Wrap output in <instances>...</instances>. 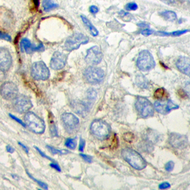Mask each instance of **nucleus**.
<instances>
[{
  "label": "nucleus",
  "mask_w": 190,
  "mask_h": 190,
  "mask_svg": "<svg viewBox=\"0 0 190 190\" xmlns=\"http://www.w3.org/2000/svg\"><path fill=\"white\" fill-rule=\"evenodd\" d=\"M122 158L129 163L134 169L142 170L146 167V162L144 158L138 152L132 149L126 148L121 152Z\"/></svg>",
  "instance_id": "f257e3e1"
},
{
  "label": "nucleus",
  "mask_w": 190,
  "mask_h": 190,
  "mask_svg": "<svg viewBox=\"0 0 190 190\" xmlns=\"http://www.w3.org/2000/svg\"><path fill=\"white\" fill-rule=\"evenodd\" d=\"M26 126L31 132L36 134H42L45 130V124L43 120L37 116L36 114L31 112H27L24 117Z\"/></svg>",
  "instance_id": "f03ea898"
},
{
  "label": "nucleus",
  "mask_w": 190,
  "mask_h": 190,
  "mask_svg": "<svg viewBox=\"0 0 190 190\" xmlns=\"http://www.w3.org/2000/svg\"><path fill=\"white\" fill-rule=\"evenodd\" d=\"M91 132L99 140H106L110 134V127L108 123L101 120H95L91 124Z\"/></svg>",
  "instance_id": "7ed1b4c3"
},
{
  "label": "nucleus",
  "mask_w": 190,
  "mask_h": 190,
  "mask_svg": "<svg viewBox=\"0 0 190 190\" xmlns=\"http://www.w3.org/2000/svg\"><path fill=\"white\" fill-rule=\"evenodd\" d=\"M135 107L140 116L142 118H148L154 115L155 107L146 97H138L136 100Z\"/></svg>",
  "instance_id": "20e7f679"
},
{
  "label": "nucleus",
  "mask_w": 190,
  "mask_h": 190,
  "mask_svg": "<svg viewBox=\"0 0 190 190\" xmlns=\"http://www.w3.org/2000/svg\"><path fill=\"white\" fill-rule=\"evenodd\" d=\"M89 39L88 37L80 33H75L68 37L65 42L64 47L66 51H73L78 49L82 45L88 43Z\"/></svg>",
  "instance_id": "39448f33"
},
{
  "label": "nucleus",
  "mask_w": 190,
  "mask_h": 190,
  "mask_svg": "<svg viewBox=\"0 0 190 190\" xmlns=\"http://www.w3.org/2000/svg\"><path fill=\"white\" fill-rule=\"evenodd\" d=\"M137 66L142 71H149L154 68L155 66V62L149 51L147 50L141 51L137 58Z\"/></svg>",
  "instance_id": "423d86ee"
},
{
  "label": "nucleus",
  "mask_w": 190,
  "mask_h": 190,
  "mask_svg": "<svg viewBox=\"0 0 190 190\" xmlns=\"http://www.w3.org/2000/svg\"><path fill=\"white\" fill-rule=\"evenodd\" d=\"M83 77L86 82L90 84H97L103 80L105 73L101 68L91 66L85 70Z\"/></svg>",
  "instance_id": "0eeeda50"
},
{
  "label": "nucleus",
  "mask_w": 190,
  "mask_h": 190,
  "mask_svg": "<svg viewBox=\"0 0 190 190\" xmlns=\"http://www.w3.org/2000/svg\"><path fill=\"white\" fill-rule=\"evenodd\" d=\"M31 76L37 80H46L50 77V71L42 61L34 62L31 66Z\"/></svg>",
  "instance_id": "6e6552de"
},
{
  "label": "nucleus",
  "mask_w": 190,
  "mask_h": 190,
  "mask_svg": "<svg viewBox=\"0 0 190 190\" xmlns=\"http://www.w3.org/2000/svg\"><path fill=\"white\" fill-rule=\"evenodd\" d=\"M13 106L19 113H26L32 108L33 104L31 99L25 95H19L13 100Z\"/></svg>",
  "instance_id": "1a4fd4ad"
},
{
  "label": "nucleus",
  "mask_w": 190,
  "mask_h": 190,
  "mask_svg": "<svg viewBox=\"0 0 190 190\" xmlns=\"http://www.w3.org/2000/svg\"><path fill=\"white\" fill-rule=\"evenodd\" d=\"M61 120L64 128L69 133H73L78 128L80 120L74 114L68 112L63 113L61 116Z\"/></svg>",
  "instance_id": "9d476101"
},
{
  "label": "nucleus",
  "mask_w": 190,
  "mask_h": 190,
  "mask_svg": "<svg viewBox=\"0 0 190 190\" xmlns=\"http://www.w3.org/2000/svg\"><path fill=\"white\" fill-rule=\"evenodd\" d=\"M18 87L12 82H5L0 87V94L5 100H13L18 94Z\"/></svg>",
  "instance_id": "9b49d317"
},
{
  "label": "nucleus",
  "mask_w": 190,
  "mask_h": 190,
  "mask_svg": "<svg viewBox=\"0 0 190 190\" xmlns=\"http://www.w3.org/2000/svg\"><path fill=\"white\" fill-rule=\"evenodd\" d=\"M170 145L175 149H183L188 146V137L177 133H171L169 137Z\"/></svg>",
  "instance_id": "f8f14e48"
},
{
  "label": "nucleus",
  "mask_w": 190,
  "mask_h": 190,
  "mask_svg": "<svg viewBox=\"0 0 190 190\" xmlns=\"http://www.w3.org/2000/svg\"><path fill=\"white\" fill-rule=\"evenodd\" d=\"M155 108L157 112L162 114H169L172 110L177 109L179 106L174 103L170 100H157L155 102Z\"/></svg>",
  "instance_id": "ddd939ff"
},
{
  "label": "nucleus",
  "mask_w": 190,
  "mask_h": 190,
  "mask_svg": "<svg viewBox=\"0 0 190 190\" xmlns=\"http://www.w3.org/2000/svg\"><path fill=\"white\" fill-rule=\"evenodd\" d=\"M102 53L99 46H94L87 51L86 61L88 64L97 65L102 61Z\"/></svg>",
  "instance_id": "4468645a"
},
{
  "label": "nucleus",
  "mask_w": 190,
  "mask_h": 190,
  "mask_svg": "<svg viewBox=\"0 0 190 190\" xmlns=\"http://www.w3.org/2000/svg\"><path fill=\"white\" fill-rule=\"evenodd\" d=\"M67 56L60 51H56L50 61V66L54 70H61L66 65Z\"/></svg>",
  "instance_id": "2eb2a0df"
},
{
  "label": "nucleus",
  "mask_w": 190,
  "mask_h": 190,
  "mask_svg": "<svg viewBox=\"0 0 190 190\" xmlns=\"http://www.w3.org/2000/svg\"><path fill=\"white\" fill-rule=\"evenodd\" d=\"M12 66V57L8 49L0 48V71H7Z\"/></svg>",
  "instance_id": "dca6fc26"
},
{
  "label": "nucleus",
  "mask_w": 190,
  "mask_h": 190,
  "mask_svg": "<svg viewBox=\"0 0 190 190\" xmlns=\"http://www.w3.org/2000/svg\"><path fill=\"white\" fill-rule=\"evenodd\" d=\"M176 66L177 69L181 73L190 77V59L186 57H181L177 59L176 62Z\"/></svg>",
  "instance_id": "f3484780"
},
{
  "label": "nucleus",
  "mask_w": 190,
  "mask_h": 190,
  "mask_svg": "<svg viewBox=\"0 0 190 190\" xmlns=\"http://www.w3.org/2000/svg\"><path fill=\"white\" fill-rule=\"evenodd\" d=\"M71 107L76 113L82 117H86L89 112L88 105L82 101H74L71 103Z\"/></svg>",
  "instance_id": "a211bd4d"
},
{
  "label": "nucleus",
  "mask_w": 190,
  "mask_h": 190,
  "mask_svg": "<svg viewBox=\"0 0 190 190\" xmlns=\"http://www.w3.org/2000/svg\"><path fill=\"white\" fill-rule=\"evenodd\" d=\"M142 139L146 140L155 145L161 140V135L155 130L147 129L144 132V134L142 135Z\"/></svg>",
  "instance_id": "6ab92c4d"
},
{
  "label": "nucleus",
  "mask_w": 190,
  "mask_h": 190,
  "mask_svg": "<svg viewBox=\"0 0 190 190\" xmlns=\"http://www.w3.org/2000/svg\"><path fill=\"white\" fill-rule=\"evenodd\" d=\"M20 47L22 51H25L27 54H32L35 51V45H33L28 39H22L20 42Z\"/></svg>",
  "instance_id": "aec40b11"
},
{
  "label": "nucleus",
  "mask_w": 190,
  "mask_h": 190,
  "mask_svg": "<svg viewBox=\"0 0 190 190\" xmlns=\"http://www.w3.org/2000/svg\"><path fill=\"white\" fill-rule=\"evenodd\" d=\"M135 82L139 88H142V89L148 88L149 86V82L148 80L145 77V76H143L142 74L137 75L135 79Z\"/></svg>",
  "instance_id": "412c9836"
},
{
  "label": "nucleus",
  "mask_w": 190,
  "mask_h": 190,
  "mask_svg": "<svg viewBox=\"0 0 190 190\" xmlns=\"http://www.w3.org/2000/svg\"><path fill=\"white\" fill-rule=\"evenodd\" d=\"M81 19H82V22L85 24V25L88 28L90 33H92V36H93V37H97V35L99 34V32L97 30V28L92 25V22H90V21L88 20V19L86 18L85 16H82V15L81 16Z\"/></svg>",
  "instance_id": "4be33fe9"
},
{
  "label": "nucleus",
  "mask_w": 190,
  "mask_h": 190,
  "mask_svg": "<svg viewBox=\"0 0 190 190\" xmlns=\"http://www.w3.org/2000/svg\"><path fill=\"white\" fill-rule=\"evenodd\" d=\"M139 148L142 150V152L151 153L154 150V144H152V142L146 140L142 139V140L140 142Z\"/></svg>",
  "instance_id": "5701e85b"
},
{
  "label": "nucleus",
  "mask_w": 190,
  "mask_h": 190,
  "mask_svg": "<svg viewBox=\"0 0 190 190\" xmlns=\"http://www.w3.org/2000/svg\"><path fill=\"white\" fill-rule=\"evenodd\" d=\"M58 7V5L55 3L53 0H43L42 1V8L45 12L51 11Z\"/></svg>",
  "instance_id": "b1692460"
},
{
  "label": "nucleus",
  "mask_w": 190,
  "mask_h": 190,
  "mask_svg": "<svg viewBox=\"0 0 190 190\" xmlns=\"http://www.w3.org/2000/svg\"><path fill=\"white\" fill-rule=\"evenodd\" d=\"M160 15L162 17H163L166 20L170 21V22H172V21L177 19V14L174 11H162L160 13Z\"/></svg>",
  "instance_id": "393cba45"
},
{
  "label": "nucleus",
  "mask_w": 190,
  "mask_h": 190,
  "mask_svg": "<svg viewBox=\"0 0 190 190\" xmlns=\"http://www.w3.org/2000/svg\"><path fill=\"white\" fill-rule=\"evenodd\" d=\"M86 97H87V100H88L87 104L90 107L92 105V102H94V100L97 98V92L94 88H90L89 90L87 91Z\"/></svg>",
  "instance_id": "a878e982"
},
{
  "label": "nucleus",
  "mask_w": 190,
  "mask_h": 190,
  "mask_svg": "<svg viewBox=\"0 0 190 190\" xmlns=\"http://www.w3.org/2000/svg\"><path fill=\"white\" fill-rule=\"evenodd\" d=\"M46 147L48 149V150H49L50 152L53 154V155H56V154H60V155H66V154H68V152H69L68 151H67V150L57 149H56V148H54L53 146H48V145L46 146Z\"/></svg>",
  "instance_id": "bb28decb"
},
{
  "label": "nucleus",
  "mask_w": 190,
  "mask_h": 190,
  "mask_svg": "<svg viewBox=\"0 0 190 190\" xmlns=\"http://www.w3.org/2000/svg\"><path fill=\"white\" fill-rule=\"evenodd\" d=\"M188 30H183V31H174L172 33H165V32H159V33H161L162 35L165 36H173V37H178V36H181L182 34H184V33H187L188 32Z\"/></svg>",
  "instance_id": "cd10ccee"
},
{
  "label": "nucleus",
  "mask_w": 190,
  "mask_h": 190,
  "mask_svg": "<svg viewBox=\"0 0 190 190\" xmlns=\"http://www.w3.org/2000/svg\"><path fill=\"white\" fill-rule=\"evenodd\" d=\"M65 145L67 148L71 149H74L77 146V142L76 140L73 139V138H68L66 140Z\"/></svg>",
  "instance_id": "c85d7f7f"
},
{
  "label": "nucleus",
  "mask_w": 190,
  "mask_h": 190,
  "mask_svg": "<svg viewBox=\"0 0 190 190\" xmlns=\"http://www.w3.org/2000/svg\"><path fill=\"white\" fill-rule=\"evenodd\" d=\"M26 172H27V175H28V177H31V179L33 180V181H35V182H36V183H37V184L39 185V186H40V187H42V189H48V185L46 184L45 183H44V182H42V181H39V180H37V179H36V178H35V177H33V176L31 175V174H30L29 172H27V171H26Z\"/></svg>",
  "instance_id": "c756f323"
},
{
  "label": "nucleus",
  "mask_w": 190,
  "mask_h": 190,
  "mask_svg": "<svg viewBox=\"0 0 190 190\" xmlns=\"http://www.w3.org/2000/svg\"><path fill=\"white\" fill-rule=\"evenodd\" d=\"M165 94H166V92H165L164 88H158V89H157L155 92L154 95H155V98L161 100V99L163 98V97L165 96Z\"/></svg>",
  "instance_id": "7c9ffc66"
},
{
  "label": "nucleus",
  "mask_w": 190,
  "mask_h": 190,
  "mask_svg": "<svg viewBox=\"0 0 190 190\" xmlns=\"http://www.w3.org/2000/svg\"><path fill=\"white\" fill-rule=\"evenodd\" d=\"M123 138L126 142H132L134 139V135L131 132H126L123 134Z\"/></svg>",
  "instance_id": "2f4dec72"
},
{
  "label": "nucleus",
  "mask_w": 190,
  "mask_h": 190,
  "mask_svg": "<svg viewBox=\"0 0 190 190\" xmlns=\"http://www.w3.org/2000/svg\"><path fill=\"white\" fill-rule=\"evenodd\" d=\"M50 133L52 137H58V132H57V127L55 126L54 123H51L50 125Z\"/></svg>",
  "instance_id": "473e14b6"
},
{
  "label": "nucleus",
  "mask_w": 190,
  "mask_h": 190,
  "mask_svg": "<svg viewBox=\"0 0 190 190\" xmlns=\"http://www.w3.org/2000/svg\"><path fill=\"white\" fill-rule=\"evenodd\" d=\"M137 7H138V6L134 2H130V3H128L126 5V9L128 11H135V10L137 9Z\"/></svg>",
  "instance_id": "72a5a7b5"
},
{
  "label": "nucleus",
  "mask_w": 190,
  "mask_h": 190,
  "mask_svg": "<svg viewBox=\"0 0 190 190\" xmlns=\"http://www.w3.org/2000/svg\"><path fill=\"white\" fill-rule=\"evenodd\" d=\"M0 39H3V40L7 41V42H11V37L9 34L0 31Z\"/></svg>",
  "instance_id": "f704fd0d"
},
{
  "label": "nucleus",
  "mask_w": 190,
  "mask_h": 190,
  "mask_svg": "<svg viewBox=\"0 0 190 190\" xmlns=\"http://www.w3.org/2000/svg\"><path fill=\"white\" fill-rule=\"evenodd\" d=\"M174 166H175V163L173 161H169L168 163L165 165V169L167 172H172L174 169Z\"/></svg>",
  "instance_id": "c9c22d12"
},
{
  "label": "nucleus",
  "mask_w": 190,
  "mask_h": 190,
  "mask_svg": "<svg viewBox=\"0 0 190 190\" xmlns=\"http://www.w3.org/2000/svg\"><path fill=\"white\" fill-rule=\"evenodd\" d=\"M9 117H11V118L13 119V120H15L16 122H18V123H19V124H20L22 126H23V127H26V124H25V123H24V122L21 120L20 119H19L18 117H17L16 116L13 115V114H9Z\"/></svg>",
  "instance_id": "e433bc0d"
},
{
  "label": "nucleus",
  "mask_w": 190,
  "mask_h": 190,
  "mask_svg": "<svg viewBox=\"0 0 190 190\" xmlns=\"http://www.w3.org/2000/svg\"><path fill=\"white\" fill-rule=\"evenodd\" d=\"M34 147H35V149H37V152H38L39 153V155H40L42 156V157H44V158H46V159H48V160H49V161H53V159H52L51 157H50L49 156L46 155L43 152H42V151H41V150L39 149L38 147H37V146H34Z\"/></svg>",
  "instance_id": "4c0bfd02"
},
{
  "label": "nucleus",
  "mask_w": 190,
  "mask_h": 190,
  "mask_svg": "<svg viewBox=\"0 0 190 190\" xmlns=\"http://www.w3.org/2000/svg\"><path fill=\"white\" fill-rule=\"evenodd\" d=\"M80 155L82 157V159L84 160L87 163H92V156L87 155H84V154H80Z\"/></svg>",
  "instance_id": "58836bf2"
},
{
  "label": "nucleus",
  "mask_w": 190,
  "mask_h": 190,
  "mask_svg": "<svg viewBox=\"0 0 190 190\" xmlns=\"http://www.w3.org/2000/svg\"><path fill=\"white\" fill-rule=\"evenodd\" d=\"M117 146H118V139H117V135L115 134V135L114 136V139L112 140V143L111 144V147L112 149H115L117 148Z\"/></svg>",
  "instance_id": "ea45409f"
},
{
  "label": "nucleus",
  "mask_w": 190,
  "mask_h": 190,
  "mask_svg": "<svg viewBox=\"0 0 190 190\" xmlns=\"http://www.w3.org/2000/svg\"><path fill=\"white\" fill-rule=\"evenodd\" d=\"M153 33V30L148 29V28H144V29L142 31V32H141V33H142V35H144V36H149V35L152 34Z\"/></svg>",
  "instance_id": "a19ab883"
},
{
  "label": "nucleus",
  "mask_w": 190,
  "mask_h": 190,
  "mask_svg": "<svg viewBox=\"0 0 190 190\" xmlns=\"http://www.w3.org/2000/svg\"><path fill=\"white\" fill-rule=\"evenodd\" d=\"M185 92L187 94V96L190 98V81L187 82L185 85Z\"/></svg>",
  "instance_id": "79ce46f5"
},
{
  "label": "nucleus",
  "mask_w": 190,
  "mask_h": 190,
  "mask_svg": "<svg viewBox=\"0 0 190 190\" xmlns=\"http://www.w3.org/2000/svg\"><path fill=\"white\" fill-rule=\"evenodd\" d=\"M89 11L92 13H93V14H96V13H98L99 8L97 7V6L92 5V6H90Z\"/></svg>",
  "instance_id": "37998d69"
},
{
  "label": "nucleus",
  "mask_w": 190,
  "mask_h": 190,
  "mask_svg": "<svg viewBox=\"0 0 190 190\" xmlns=\"http://www.w3.org/2000/svg\"><path fill=\"white\" fill-rule=\"evenodd\" d=\"M85 146H86V141L81 138L80 140V146H79V150H80V152H82L85 148Z\"/></svg>",
  "instance_id": "c03bdc74"
},
{
  "label": "nucleus",
  "mask_w": 190,
  "mask_h": 190,
  "mask_svg": "<svg viewBox=\"0 0 190 190\" xmlns=\"http://www.w3.org/2000/svg\"><path fill=\"white\" fill-rule=\"evenodd\" d=\"M170 187V184L167 182H164V183H161L159 186L160 189H169Z\"/></svg>",
  "instance_id": "a18cd8bd"
},
{
  "label": "nucleus",
  "mask_w": 190,
  "mask_h": 190,
  "mask_svg": "<svg viewBox=\"0 0 190 190\" xmlns=\"http://www.w3.org/2000/svg\"><path fill=\"white\" fill-rule=\"evenodd\" d=\"M45 47L42 43H39L37 46H35V51H43Z\"/></svg>",
  "instance_id": "49530a36"
},
{
  "label": "nucleus",
  "mask_w": 190,
  "mask_h": 190,
  "mask_svg": "<svg viewBox=\"0 0 190 190\" xmlns=\"http://www.w3.org/2000/svg\"><path fill=\"white\" fill-rule=\"evenodd\" d=\"M50 166L52 167V168H54V169H56L57 171H58V172H61V168L60 167V166H59L57 163H51V164H50Z\"/></svg>",
  "instance_id": "de8ad7c7"
},
{
  "label": "nucleus",
  "mask_w": 190,
  "mask_h": 190,
  "mask_svg": "<svg viewBox=\"0 0 190 190\" xmlns=\"http://www.w3.org/2000/svg\"><path fill=\"white\" fill-rule=\"evenodd\" d=\"M18 143H19V146H20L22 149H23L24 151H25V152L27 154H28V152H29V149L27 148V147L26 146H25V145H24V144H22V142H19Z\"/></svg>",
  "instance_id": "09e8293b"
},
{
  "label": "nucleus",
  "mask_w": 190,
  "mask_h": 190,
  "mask_svg": "<svg viewBox=\"0 0 190 190\" xmlns=\"http://www.w3.org/2000/svg\"><path fill=\"white\" fill-rule=\"evenodd\" d=\"M6 150H7V152H9V153H11V154L13 153V152H14V151H15L14 149H13L12 146H9V145L6 146Z\"/></svg>",
  "instance_id": "8fccbe9b"
},
{
  "label": "nucleus",
  "mask_w": 190,
  "mask_h": 190,
  "mask_svg": "<svg viewBox=\"0 0 190 190\" xmlns=\"http://www.w3.org/2000/svg\"><path fill=\"white\" fill-rule=\"evenodd\" d=\"M31 2H32L33 5L36 7V8H37L39 6V0H31Z\"/></svg>",
  "instance_id": "3c124183"
},
{
  "label": "nucleus",
  "mask_w": 190,
  "mask_h": 190,
  "mask_svg": "<svg viewBox=\"0 0 190 190\" xmlns=\"http://www.w3.org/2000/svg\"><path fill=\"white\" fill-rule=\"evenodd\" d=\"M161 1H163V2H166L167 4H174L175 3L176 0H161Z\"/></svg>",
  "instance_id": "603ef678"
},
{
  "label": "nucleus",
  "mask_w": 190,
  "mask_h": 190,
  "mask_svg": "<svg viewBox=\"0 0 190 190\" xmlns=\"http://www.w3.org/2000/svg\"><path fill=\"white\" fill-rule=\"evenodd\" d=\"M181 2H183V3H186V4H189L190 5V0H178Z\"/></svg>",
  "instance_id": "864d4df0"
},
{
  "label": "nucleus",
  "mask_w": 190,
  "mask_h": 190,
  "mask_svg": "<svg viewBox=\"0 0 190 190\" xmlns=\"http://www.w3.org/2000/svg\"><path fill=\"white\" fill-rule=\"evenodd\" d=\"M138 25H139L140 27H144L145 28H146V27H149L148 25H145V24H139Z\"/></svg>",
  "instance_id": "5fc2aeb1"
}]
</instances>
